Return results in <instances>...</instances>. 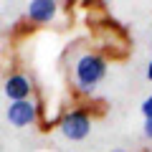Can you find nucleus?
I'll return each mask as SVG.
<instances>
[{"instance_id": "1", "label": "nucleus", "mask_w": 152, "mask_h": 152, "mask_svg": "<svg viewBox=\"0 0 152 152\" xmlns=\"http://www.w3.org/2000/svg\"><path fill=\"white\" fill-rule=\"evenodd\" d=\"M109 61L94 48H79L69 53V81L76 94H94L107 79Z\"/></svg>"}, {"instance_id": "2", "label": "nucleus", "mask_w": 152, "mask_h": 152, "mask_svg": "<svg viewBox=\"0 0 152 152\" xmlns=\"http://www.w3.org/2000/svg\"><path fill=\"white\" fill-rule=\"evenodd\" d=\"M58 132L71 142L86 140L89 132H91V114H89L86 109H81V107L64 112L61 119H58Z\"/></svg>"}, {"instance_id": "3", "label": "nucleus", "mask_w": 152, "mask_h": 152, "mask_svg": "<svg viewBox=\"0 0 152 152\" xmlns=\"http://www.w3.org/2000/svg\"><path fill=\"white\" fill-rule=\"evenodd\" d=\"M41 112H43V102L38 96H31V99H20V102H10L5 117L13 127H31L38 122Z\"/></svg>"}, {"instance_id": "4", "label": "nucleus", "mask_w": 152, "mask_h": 152, "mask_svg": "<svg viewBox=\"0 0 152 152\" xmlns=\"http://www.w3.org/2000/svg\"><path fill=\"white\" fill-rule=\"evenodd\" d=\"M3 91H5L8 102H20V99H31L36 96V81L33 76L26 71H13L5 76L3 81Z\"/></svg>"}, {"instance_id": "5", "label": "nucleus", "mask_w": 152, "mask_h": 152, "mask_svg": "<svg viewBox=\"0 0 152 152\" xmlns=\"http://www.w3.org/2000/svg\"><path fill=\"white\" fill-rule=\"evenodd\" d=\"M61 13V3L56 0H31L26 5V20L33 26H51Z\"/></svg>"}, {"instance_id": "6", "label": "nucleus", "mask_w": 152, "mask_h": 152, "mask_svg": "<svg viewBox=\"0 0 152 152\" xmlns=\"http://www.w3.org/2000/svg\"><path fill=\"white\" fill-rule=\"evenodd\" d=\"M140 109H142V114H145V119H152V94L145 99V102H142Z\"/></svg>"}, {"instance_id": "7", "label": "nucleus", "mask_w": 152, "mask_h": 152, "mask_svg": "<svg viewBox=\"0 0 152 152\" xmlns=\"http://www.w3.org/2000/svg\"><path fill=\"white\" fill-rule=\"evenodd\" d=\"M145 137L152 140V119H145Z\"/></svg>"}, {"instance_id": "8", "label": "nucleus", "mask_w": 152, "mask_h": 152, "mask_svg": "<svg viewBox=\"0 0 152 152\" xmlns=\"http://www.w3.org/2000/svg\"><path fill=\"white\" fill-rule=\"evenodd\" d=\"M145 76H147V81H152V61L147 64V71H145Z\"/></svg>"}, {"instance_id": "9", "label": "nucleus", "mask_w": 152, "mask_h": 152, "mask_svg": "<svg viewBox=\"0 0 152 152\" xmlns=\"http://www.w3.org/2000/svg\"><path fill=\"white\" fill-rule=\"evenodd\" d=\"M112 152H124V150H112Z\"/></svg>"}]
</instances>
